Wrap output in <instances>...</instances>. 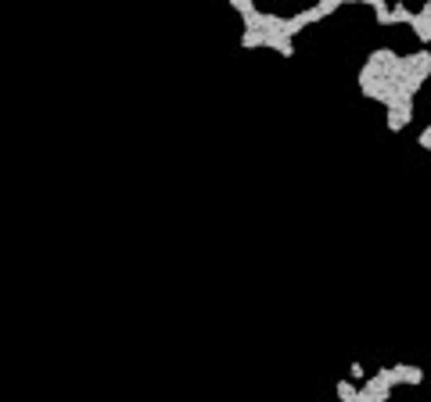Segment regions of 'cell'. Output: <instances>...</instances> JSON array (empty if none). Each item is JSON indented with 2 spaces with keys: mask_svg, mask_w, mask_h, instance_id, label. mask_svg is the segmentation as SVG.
Masks as SVG:
<instances>
[{
  "mask_svg": "<svg viewBox=\"0 0 431 402\" xmlns=\"http://www.w3.org/2000/svg\"><path fill=\"white\" fill-rule=\"evenodd\" d=\"M420 144H424V147H427V151H431V126H427V130H424V133H420Z\"/></svg>",
  "mask_w": 431,
  "mask_h": 402,
  "instance_id": "obj_1",
  "label": "cell"
}]
</instances>
